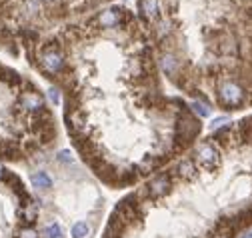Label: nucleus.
<instances>
[{
    "label": "nucleus",
    "instance_id": "1",
    "mask_svg": "<svg viewBox=\"0 0 252 238\" xmlns=\"http://www.w3.org/2000/svg\"><path fill=\"white\" fill-rule=\"evenodd\" d=\"M252 228V114L118 200L100 238H242Z\"/></svg>",
    "mask_w": 252,
    "mask_h": 238
},
{
    "label": "nucleus",
    "instance_id": "2",
    "mask_svg": "<svg viewBox=\"0 0 252 238\" xmlns=\"http://www.w3.org/2000/svg\"><path fill=\"white\" fill-rule=\"evenodd\" d=\"M56 160L62 166V186L50 174L46 188L38 190L36 200L40 214L42 238H94L104 216V198L90 180L74 172L76 160L70 150L58 152Z\"/></svg>",
    "mask_w": 252,
    "mask_h": 238
},
{
    "label": "nucleus",
    "instance_id": "3",
    "mask_svg": "<svg viewBox=\"0 0 252 238\" xmlns=\"http://www.w3.org/2000/svg\"><path fill=\"white\" fill-rule=\"evenodd\" d=\"M64 60H62V54L56 46H50L44 54H42V68L50 74H58L62 68H64Z\"/></svg>",
    "mask_w": 252,
    "mask_h": 238
},
{
    "label": "nucleus",
    "instance_id": "4",
    "mask_svg": "<svg viewBox=\"0 0 252 238\" xmlns=\"http://www.w3.org/2000/svg\"><path fill=\"white\" fill-rule=\"evenodd\" d=\"M160 68L172 78V80H176L180 74H182V68H180V62L176 60V58L172 56V54H164L162 56V60H160Z\"/></svg>",
    "mask_w": 252,
    "mask_h": 238
},
{
    "label": "nucleus",
    "instance_id": "5",
    "mask_svg": "<svg viewBox=\"0 0 252 238\" xmlns=\"http://www.w3.org/2000/svg\"><path fill=\"white\" fill-rule=\"evenodd\" d=\"M122 18V10L120 8H112V10H106L98 16V24L104 26V28H110V26H116Z\"/></svg>",
    "mask_w": 252,
    "mask_h": 238
},
{
    "label": "nucleus",
    "instance_id": "6",
    "mask_svg": "<svg viewBox=\"0 0 252 238\" xmlns=\"http://www.w3.org/2000/svg\"><path fill=\"white\" fill-rule=\"evenodd\" d=\"M140 10L146 18H152L158 12V0H140Z\"/></svg>",
    "mask_w": 252,
    "mask_h": 238
},
{
    "label": "nucleus",
    "instance_id": "7",
    "mask_svg": "<svg viewBox=\"0 0 252 238\" xmlns=\"http://www.w3.org/2000/svg\"><path fill=\"white\" fill-rule=\"evenodd\" d=\"M50 98H52V102H58V90L56 88H50Z\"/></svg>",
    "mask_w": 252,
    "mask_h": 238
}]
</instances>
